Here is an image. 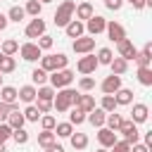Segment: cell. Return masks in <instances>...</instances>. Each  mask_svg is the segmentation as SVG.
<instances>
[{"instance_id": "obj_1", "label": "cell", "mask_w": 152, "mask_h": 152, "mask_svg": "<svg viewBox=\"0 0 152 152\" xmlns=\"http://www.w3.org/2000/svg\"><path fill=\"white\" fill-rule=\"evenodd\" d=\"M76 90H71V88H62L57 95H55V100H52V107L57 109V112H66V109H71V104H74V100H76Z\"/></svg>"}, {"instance_id": "obj_2", "label": "cell", "mask_w": 152, "mask_h": 152, "mask_svg": "<svg viewBox=\"0 0 152 152\" xmlns=\"http://www.w3.org/2000/svg\"><path fill=\"white\" fill-rule=\"evenodd\" d=\"M74 12H76L74 0H64V2L57 7V12H55V26H66V24L71 21Z\"/></svg>"}, {"instance_id": "obj_3", "label": "cell", "mask_w": 152, "mask_h": 152, "mask_svg": "<svg viewBox=\"0 0 152 152\" xmlns=\"http://www.w3.org/2000/svg\"><path fill=\"white\" fill-rule=\"evenodd\" d=\"M40 69L43 71H59V69H66V55H48V57H40Z\"/></svg>"}, {"instance_id": "obj_4", "label": "cell", "mask_w": 152, "mask_h": 152, "mask_svg": "<svg viewBox=\"0 0 152 152\" xmlns=\"http://www.w3.org/2000/svg\"><path fill=\"white\" fill-rule=\"evenodd\" d=\"M71 81H74V71H71V69H59V71H52V76H50V83H52V88H57V90L69 88Z\"/></svg>"}, {"instance_id": "obj_5", "label": "cell", "mask_w": 152, "mask_h": 152, "mask_svg": "<svg viewBox=\"0 0 152 152\" xmlns=\"http://www.w3.org/2000/svg\"><path fill=\"white\" fill-rule=\"evenodd\" d=\"M119 133H124V140H126L128 145H135V142H138V135H140V133H138V126H135L133 121H126V119L121 121Z\"/></svg>"}, {"instance_id": "obj_6", "label": "cell", "mask_w": 152, "mask_h": 152, "mask_svg": "<svg viewBox=\"0 0 152 152\" xmlns=\"http://www.w3.org/2000/svg\"><path fill=\"white\" fill-rule=\"evenodd\" d=\"M71 48H74V52H78V55H90L93 48H95V38H90V36H81V38L74 40Z\"/></svg>"}, {"instance_id": "obj_7", "label": "cell", "mask_w": 152, "mask_h": 152, "mask_svg": "<svg viewBox=\"0 0 152 152\" xmlns=\"http://www.w3.org/2000/svg\"><path fill=\"white\" fill-rule=\"evenodd\" d=\"M83 26L88 28V33H90V36H97V33H102V31H104L107 19H104V17H100V14H93V17H90Z\"/></svg>"}, {"instance_id": "obj_8", "label": "cell", "mask_w": 152, "mask_h": 152, "mask_svg": "<svg viewBox=\"0 0 152 152\" xmlns=\"http://www.w3.org/2000/svg\"><path fill=\"white\" fill-rule=\"evenodd\" d=\"M19 52H21V57H24L26 62H36V59L43 57V50H40L36 43H24V45L19 48Z\"/></svg>"}, {"instance_id": "obj_9", "label": "cell", "mask_w": 152, "mask_h": 152, "mask_svg": "<svg viewBox=\"0 0 152 152\" xmlns=\"http://www.w3.org/2000/svg\"><path fill=\"white\" fill-rule=\"evenodd\" d=\"M116 45H119V57H121V59H126V62H128V59H135V57H138V50H135V45H133L128 38L119 40Z\"/></svg>"}, {"instance_id": "obj_10", "label": "cell", "mask_w": 152, "mask_h": 152, "mask_svg": "<svg viewBox=\"0 0 152 152\" xmlns=\"http://www.w3.org/2000/svg\"><path fill=\"white\" fill-rule=\"evenodd\" d=\"M104 31H107L109 40H114V43H119V40L126 38V31H124V26H121L119 21H109V24L104 26Z\"/></svg>"}, {"instance_id": "obj_11", "label": "cell", "mask_w": 152, "mask_h": 152, "mask_svg": "<svg viewBox=\"0 0 152 152\" xmlns=\"http://www.w3.org/2000/svg\"><path fill=\"white\" fill-rule=\"evenodd\" d=\"M43 33H45V21H43L40 17H36V19L26 26V36H28V38H40Z\"/></svg>"}, {"instance_id": "obj_12", "label": "cell", "mask_w": 152, "mask_h": 152, "mask_svg": "<svg viewBox=\"0 0 152 152\" xmlns=\"http://www.w3.org/2000/svg\"><path fill=\"white\" fill-rule=\"evenodd\" d=\"M95 66H97V59H95V55H86V57H81V59H78V71H81L83 76L93 74V71H95Z\"/></svg>"}, {"instance_id": "obj_13", "label": "cell", "mask_w": 152, "mask_h": 152, "mask_svg": "<svg viewBox=\"0 0 152 152\" xmlns=\"http://www.w3.org/2000/svg\"><path fill=\"white\" fill-rule=\"evenodd\" d=\"M119 88H121V76H114V74H112V76H107V78L102 81V93H104V95H114Z\"/></svg>"}, {"instance_id": "obj_14", "label": "cell", "mask_w": 152, "mask_h": 152, "mask_svg": "<svg viewBox=\"0 0 152 152\" xmlns=\"http://www.w3.org/2000/svg\"><path fill=\"white\" fill-rule=\"evenodd\" d=\"M147 114H150L147 104L138 102V104H133V112H131V121H133V124H142V121H147Z\"/></svg>"}, {"instance_id": "obj_15", "label": "cell", "mask_w": 152, "mask_h": 152, "mask_svg": "<svg viewBox=\"0 0 152 152\" xmlns=\"http://www.w3.org/2000/svg\"><path fill=\"white\" fill-rule=\"evenodd\" d=\"M64 28H66V36H69V38H74V40H76V38H81V36H83V31H86L83 21H78V19H71Z\"/></svg>"}, {"instance_id": "obj_16", "label": "cell", "mask_w": 152, "mask_h": 152, "mask_svg": "<svg viewBox=\"0 0 152 152\" xmlns=\"http://www.w3.org/2000/svg\"><path fill=\"white\" fill-rule=\"evenodd\" d=\"M74 104L81 109V112H93L95 109V100H93V95H76V100H74Z\"/></svg>"}, {"instance_id": "obj_17", "label": "cell", "mask_w": 152, "mask_h": 152, "mask_svg": "<svg viewBox=\"0 0 152 152\" xmlns=\"http://www.w3.org/2000/svg\"><path fill=\"white\" fill-rule=\"evenodd\" d=\"M97 140H100V145L107 150V147H112V145L116 142V133L109 131V128H100V131H97Z\"/></svg>"}, {"instance_id": "obj_18", "label": "cell", "mask_w": 152, "mask_h": 152, "mask_svg": "<svg viewBox=\"0 0 152 152\" xmlns=\"http://www.w3.org/2000/svg\"><path fill=\"white\" fill-rule=\"evenodd\" d=\"M24 114L19 112V109H12L10 114H7V126L12 128V131H17V128H24Z\"/></svg>"}, {"instance_id": "obj_19", "label": "cell", "mask_w": 152, "mask_h": 152, "mask_svg": "<svg viewBox=\"0 0 152 152\" xmlns=\"http://www.w3.org/2000/svg\"><path fill=\"white\" fill-rule=\"evenodd\" d=\"M0 102L14 104V102H17V88H12V86H2V88H0Z\"/></svg>"}, {"instance_id": "obj_20", "label": "cell", "mask_w": 152, "mask_h": 152, "mask_svg": "<svg viewBox=\"0 0 152 152\" xmlns=\"http://www.w3.org/2000/svg\"><path fill=\"white\" fill-rule=\"evenodd\" d=\"M17 97H19L21 102H28V104H31V102L36 100V88H33V86H21V88L17 90Z\"/></svg>"}, {"instance_id": "obj_21", "label": "cell", "mask_w": 152, "mask_h": 152, "mask_svg": "<svg viewBox=\"0 0 152 152\" xmlns=\"http://www.w3.org/2000/svg\"><path fill=\"white\" fill-rule=\"evenodd\" d=\"M93 126H97V128H102L104 126V119H107V112H102V109H93V112H88V116H86Z\"/></svg>"}, {"instance_id": "obj_22", "label": "cell", "mask_w": 152, "mask_h": 152, "mask_svg": "<svg viewBox=\"0 0 152 152\" xmlns=\"http://www.w3.org/2000/svg\"><path fill=\"white\" fill-rule=\"evenodd\" d=\"M114 100H116V104H131V102H133V90L119 88V90L114 93Z\"/></svg>"}, {"instance_id": "obj_23", "label": "cell", "mask_w": 152, "mask_h": 152, "mask_svg": "<svg viewBox=\"0 0 152 152\" xmlns=\"http://www.w3.org/2000/svg\"><path fill=\"white\" fill-rule=\"evenodd\" d=\"M109 66H112V74H114V76H121V74H126L128 62H126V59H121V57H114V59L109 62Z\"/></svg>"}, {"instance_id": "obj_24", "label": "cell", "mask_w": 152, "mask_h": 152, "mask_svg": "<svg viewBox=\"0 0 152 152\" xmlns=\"http://www.w3.org/2000/svg\"><path fill=\"white\" fill-rule=\"evenodd\" d=\"M69 138H71V147L74 150H86L88 147V135L86 133H71Z\"/></svg>"}, {"instance_id": "obj_25", "label": "cell", "mask_w": 152, "mask_h": 152, "mask_svg": "<svg viewBox=\"0 0 152 152\" xmlns=\"http://www.w3.org/2000/svg\"><path fill=\"white\" fill-rule=\"evenodd\" d=\"M138 64L140 66H150V59H152V43H147L145 48H142V52H138Z\"/></svg>"}, {"instance_id": "obj_26", "label": "cell", "mask_w": 152, "mask_h": 152, "mask_svg": "<svg viewBox=\"0 0 152 152\" xmlns=\"http://www.w3.org/2000/svg\"><path fill=\"white\" fill-rule=\"evenodd\" d=\"M55 95H57V93H55L52 86H40V88L36 90V97H38V100H48V102H52Z\"/></svg>"}, {"instance_id": "obj_27", "label": "cell", "mask_w": 152, "mask_h": 152, "mask_svg": "<svg viewBox=\"0 0 152 152\" xmlns=\"http://www.w3.org/2000/svg\"><path fill=\"white\" fill-rule=\"evenodd\" d=\"M121 121H124V119H121V114H114V112H109V114H107V119H104V124H107V128H109V131H114V133L119 131V126H121Z\"/></svg>"}, {"instance_id": "obj_28", "label": "cell", "mask_w": 152, "mask_h": 152, "mask_svg": "<svg viewBox=\"0 0 152 152\" xmlns=\"http://www.w3.org/2000/svg\"><path fill=\"white\" fill-rule=\"evenodd\" d=\"M38 145L45 147V150L52 147V145H55V133H52V131H43V133H38Z\"/></svg>"}, {"instance_id": "obj_29", "label": "cell", "mask_w": 152, "mask_h": 152, "mask_svg": "<svg viewBox=\"0 0 152 152\" xmlns=\"http://www.w3.org/2000/svg\"><path fill=\"white\" fill-rule=\"evenodd\" d=\"M76 17H78V19H86V21H88V19L93 17V5H90V2H81V5L76 7Z\"/></svg>"}, {"instance_id": "obj_30", "label": "cell", "mask_w": 152, "mask_h": 152, "mask_svg": "<svg viewBox=\"0 0 152 152\" xmlns=\"http://www.w3.org/2000/svg\"><path fill=\"white\" fill-rule=\"evenodd\" d=\"M26 17V12H24V7H19V5H14V7H10V12H7V21H21Z\"/></svg>"}, {"instance_id": "obj_31", "label": "cell", "mask_w": 152, "mask_h": 152, "mask_svg": "<svg viewBox=\"0 0 152 152\" xmlns=\"http://www.w3.org/2000/svg\"><path fill=\"white\" fill-rule=\"evenodd\" d=\"M17 50H19V43H17V40H12V38H10V40H5V43L0 45V52H2L5 57H12Z\"/></svg>"}, {"instance_id": "obj_32", "label": "cell", "mask_w": 152, "mask_h": 152, "mask_svg": "<svg viewBox=\"0 0 152 152\" xmlns=\"http://www.w3.org/2000/svg\"><path fill=\"white\" fill-rule=\"evenodd\" d=\"M138 81L142 86H152V69L150 66H140L138 69Z\"/></svg>"}, {"instance_id": "obj_33", "label": "cell", "mask_w": 152, "mask_h": 152, "mask_svg": "<svg viewBox=\"0 0 152 152\" xmlns=\"http://www.w3.org/2000/svg\"><path fill=\"white\" fill-rule=\"evenodd\" d=\"M40 10H43V5H40L38 0H28L26 7H24V12L31 14V17H40Z\"/></svg>"}, {"instance_id": "obj_34", "label": "cell", "mask_w": 152, "mask_h": 152, "mask_svg": "<svg viewBox=\"0 0 152 152\" xmlns=\"http://www.w3.org/2000/svg\"><path fill=\"white\" fill-rule=\"evenodd\" d=\"M116 107H119V104H116L114 95H104V97H102V107H100L102 112H107V114H109V112H114Z\"/></svg>"}, {"instance_id": "obj_35", "label": "cell", "mask_w": 152, "mask_h": 152, "mask_svg": "<svg viewBox=\"0 0 152 152\" xmlns=\"http://www.w3.org/2000/svg\"><path fill=\"white\" fill-rule=\"evenodd\" d=\"M83 121H86V112H81L78 107H74L71 114H69V124H71V126H74V124L78 126V124H83Z\"/></svg>"}, {"instance_id": "obj_36", "label": "cell", "mask_w": 152, "mask_h": 152, "mask_svg": "<svg viewBox=\"0 0 152 152\" xmlns=\"http://www.w3.org/2000/svg\"><path fill=\"white\" fill-rule=\"evenodd\" d=\"M14 66H17L14 57H2L0 59V74H10V71H14Z\"/></svg>"}, {"instance_id": "obj_37", "label": "cell", "mask_w": 152, "mask_h": 152, "mask_svg": "<svg viewBox=\"0 0 152 152\" xmlns=\"http://www.w3.org/2000/svg\"><path fill=\"white\" fill-rule=\"evenodd\" d=\"M95 59H97V64H109V62L114 59V55H112V50H109V48H102V50L97 52V57H95Z\"/></svg>"}, {"instance_id": "obj_38", "label": "cell", "mask_w": 152, "mask_h": 152, "mask_svg": "<svg viewBox=\"0 0 152 152\" xmlns=\"http://www.w3.org/2000/svg\"><path fill=\"white\" fill-rule=\"evenodd\" d=\"M55 131H57L55 135H59V138H69V135L74 133V126H71V124H57Z\"/></svg>"}, {"instance_id": "obj_39", "label": "cell", "mask_w": 152, "mask_h": 152, "mask_svg": "<svg viewBox=\"0 0 152 152\" xmlns=\"http://www.w3.org/2000/svg\"><path fill=\"white\" fill-rule=\"evenodd\" d=\"M31 78H33V83L43 86V83L48 81V71H43V69L38 66V69H33V71H31Z\"/></svg>"}, {"instance_id": "obj_40", "label": "cell", "mask_w": 152, "mask_h": 152, "mask_svg": "<svg viewBox=\"0 0 152 152\" xmlns=\"http://www.w3.org/2000/svg\"><path fill=\"white\" fill-rule=\"evenodd\" d=\"M12 138H14V142H17V145H24V142H28V133H26L24 128H17V131H12Z\"/></svg>"}, {"instance_id": "obj_41", "label": "cell", "mask_w": 152, "mask_h": 152, "mask_svg": "<svg viewBox=\"0 0 152 152\" xmlns=\"http://www.w3.org/2000/svg\"><path fill=\"white\" fill-rule=\"evenodd\" d=\"M38 116H40V112L36 109V104H28L26 112H24V119L26 121H38Z\"/></svg>"}, {"instance_id": "obj_42", "label": "cell", "mask_w": 152, "mask_h": 152, "mask_svg": "<svg viewBox=\"0 0 152 152\" xmlns=\"http://www.w3.org/2000/svg\"><path fill=\"white\" fill-rule=\"evenodd\" d=\"M40 126H43V131H55V126H57V121H55V116H50V114H45V116L40 119Z\"/></svg>"}, {"instance_id": "obj_43", "label": "cell", "mask_w": 152, "mask_h": 152, "mask_svg": "<svg viewBox=\"0 0 152 152\" xmlns=\"http://www.w3.org/2000/svg\"><path fill=\"white\" fill-rule=\"evenodd\" d=\"M78 88L86 93V90H93L95 88V78H90V76H83L81 81H78Z\"/></svg>"}, {"instance_id": "obj_44", "label": "cell", "mask_w": 152, "mask_h": 152, "mask_svg": "<svg viewBox=\"0 0 152 152\" xmlns=\"http://www.w3.org/2000/svg\"><path fill=\"white\" fill-rule=\"evenodd\" d=\"M36 45H38V48H40V50H50V48H52V38H50V36H45V33H43V36H40V38H38V43H36Z\"/></svg>"}, {"instance_id": "obj_45", "label": "cell", "mask_w": 152, "mask_h": 152, "mask_svg": "<svg viewBox=\"0 0 152 152\" xmlns=\"http://www.w3.org/2000/svg\"><path fill=\"white\" fill-rule=\"evenodd\" d=\"M112 152H131V145H128L126 140H116V142L112 145Z\"/></svg>"}, {"instance_id": "obj_46", "label": "cell", "mask_w": 152, "mask_h": 152, "mask_svg": "<svg viewBox=\"0 0 152 152\" xmlns=\"http://www.w3.org/2000/svg\"><path fill=\"white\" fill-rule=\"evenodd\" d=\"M12 135V128L7 124H0V145H5V140Z\"/></svg>"}, {"instance_id": "obj_47", "label": "cell", "mask_w": 152, "mask_h": 152, "mask_svg": "<svg viewBox=\"0 0 152 152\" xmlns=\"http://www.w3.org/2000/svg\"><path fill=\"white\" fill-rule=\"evenodd\" d=\"M36 109H38L40 114H48V112L52 109V102H48V100H38V104H36Z\"/></svg>"}, {"instance_id": "obj_48", "label": "cell", "mask_w": 152, "mask_h": 152, "mask_svg": "<svg viewBox=\"0 0 152 152\" xmlns=\"http://www.w3.org/2000/svg\"><path fill=\"white\" fill-rule=\"evenodd\" d=\"M12 109H17V104H7V102H0V119H2V116H7Z\"/></svg>"}, {"instance_id": "obj_49", "label": "cell", "mask_w": 152, "mask_h": 152, "mask_svg": "<svg viewBox=\"0 0 152 152\" xmlns=\"http://www.w3.org/2000/svg\"><path fill=\"white\" fill-rule=\"evenodd\" d=\"M104 5H107L109 10H114V12H116V10H121V5H124V0H104Z\"/></svg>"}, {"instance_id": "obj_50", "label": "cell", "mask_w": 152, "mask_h": 152, "mask_svg": "<svg viewBox=\"0 0 152 152\" xmlns=\"http://www.w3.org/2000/svg\"><path fill=\"white\" fill-rule=\"evenodd\" d=\"M126 2H131L133 10H142V7H145V0H126Z\"/></svg>"}, {"instance_id": "obj_51", "label": "cell", "mask_w": 152, "mask_h": 152, "mask_svg": "<svg viewBox=\"0 0 152 152\" xmlns=\"http://www.w3.org/2000/svg\"><path fill=\"white\" fill-rule=\"evenodd\" d=\"M131 152H150V147H145V145H138V142H135V145L131 147Z\"/></svg>"}, {"instance_id": "obj_52", "label": "cell", "mask_w": 152, "mask_h": 152, "mask_svg": "<svg viewBox=\"0 0 152 152\" xmlns=\"http://www.w3.org/2000/svg\"><path fill=\"white\" fill-rule=\"evenodd\" d=\"M48 152H64V147H62V145H57V142H55V145H52V147H48Z\"/></svg>"}, {"instance_id": "obj_53", "label": "cell", "mask_w": 152, "mask_h": 152, "mask_svg": "<svg viewBox=\"0 0 152 152\" xmlns=\"http://www.w3.org/2000/svg\"><path fill=\"white\" fill-rule=\"evenodd\" d=\"M152 145V133H145V147Z\"/></svg>"}, {"instance_id": "obj_54", "label": "cell", "mask_w": 152, "mask_h": 152, "mask_svg": "<svg viewBox=\"0 0 152 152\" xmlns=\"http://www.w3.org/2000/svg\"><path fill=\"white\" fill-rule=\"evenodd\" d=\"M5 26H7V17H5V14H0V31H2Z\"/></svg>"}, {"instance_id": "obj_55", "label": "cell", "mask_w": 152, "mask_h": 152, "mask_svg": "<svg viewBox=\"0 0 152 152\" xmlns=\"http://www.w3.org/2000/svg\"><path fill=\"white\" fill-rule=\"evenodd\" d=\"M0 152H7V150H5V145H0Z\"/></svg>"}, {"instance_id": "obj_56", "label": "cell", "mask_w": 152, "mask_h": 152, "mask_svg": "<svg viewBox=\"0 0 152 152\" xmlns=\"http://www.w3.org/2000/svg\"><path fill=\"white\" fill-rule=\"evenodd\" d=\"M38 2H40V5H43V2H52V0H38Z\"/></svg>"}, {"instance_id": "obj_57", "label": "cell", "mask_w": 152, "mask_h": 152, "mask_svg": "<svg viewBox=\"0 0 152 152\" xmlns=\"http://www.w3.org/2000/svg\"><path fill=\"white\" fill-rule=\"evenodd\" d=\"M0 86H2V74H0Z\"/></svg>"}, {"instance_id": "obj_58", "label": "cell", "mask_w": 152, "mask_h": 152, "mask_svg": "<svg viewBox=\"0 0 152 152\" xmlns=\"http://www.w3.org/2000/svg\"><path fill=\"white\" fill-rule=\"evenodd\" d=\"M97 152H107V150H104V147H102V150H97Z\"/></svg>"}, {"instance_id": "obj_59", "label": "cell", "mask_w": 152, "mask_h": 152, "mask_svg": "<svg viewBox=\"0 0 152 152\" xmlns=\"http://www.w3.org/2000/svg\"><path fill=\"white\" fill-rule=\"evenodd\" d=\"M2 57H5V55H2V52H0V59H2Z\"/></svg>"}]
</instances>
